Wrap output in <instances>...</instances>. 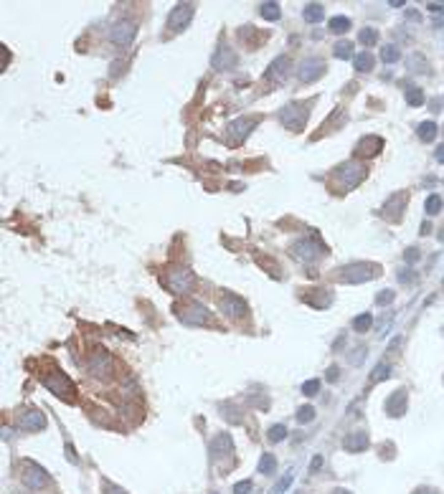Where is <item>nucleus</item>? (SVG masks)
I'll list each match as a JSON object with an SVG mask.
<instances>
[{"label": "nucleus", "instance_id": "nucleus-19", "mask_svg": "<svg viewBox=\"0 0 444 494\" xmlns=\"http://www.w3.org/2000/svg\"><path fill=\"white\" fill-rule=\"evenodd\" d=\"M287 64H289L287 58H277V61L269 66V71L264 74V79L266 81H282L287 76Z\"/></svg>", "mask_w": 444, "mask_h": 494}, {"label": "nucleus", "instance_id": "nucleus-35", "mask_svg": "<svg viewBox=\"0 0 444 494\" xmlns=\"http://www.w3.org/2000/svg\"><path fill=\"white\" fill-rule=\"evenodd\" d=\"M282 439H287V428H285V426H279V423L272 426V428H269V441L277 444V441H282Z\"/></svg>", "mask_w": 444, "mask_h": 494}, {"label": "nucleus", "instance_id": "nucleus-7", "mask_svg": "<svg viewBox=\"0 0 444 494\" xmlns=\"http://www.w3.org/2000/svg\"><path fill=\"white\" fill-rule=\"evenodd\" d=\"M178 317L185 324H206L209 322V312L201 304H185V307H178Z\"/></svg>", "mask_w": 444, "mask_h": 494}, {"label": "nucleus", "instance_id": "nucleus-5", "mask_svg": "<svg viewBox=\"0 0 444 494\" xmlns=\"http://www.w3.org/2000/svg\"><path fill=\"white\" fill-rule=\"evenodd\" d=\"M43 383H46V388H49L51 393H56V395H61V398H69V400H71V395H74V383L69 380L66 372H51V375L43 378Z\"/></svg>", "mask_w": 444, "mask_h": 494}, {"label": "nucleus", "instance_id": "nucleus-17", "mask_svg": "<svg viewBox=\"0 0 444 494\" xmlns=\"http://www.w3.org/2000/svg\"><path fill=\"white\" fill-rule=\"evenodd\" d=\"M211 454H213V459L226 456V454H234V441H231L229 433H221V436L211 444Z\"/></svg>", "mask_w": 444, "mask_h": 494}, {"label": "nucleus", "instance_id": "nucleus-10", "mask_svg": "<svg viewBox=\"0 0 444 494\" xmlns=\"http://www.w3.org/2000/svg\"><path fill=\"white\" fill-rule=\"evenodd\" d=\"M320 253H322V246H320L317 238H307V241L294 244V256L302 259V261H315Z\"/></svg>", "mask_w": 444, "mask_h": 494}, {"label": "nucleus", "instance_id": "nucleus-37", "mask_svg": "<svg viewBox=\"0 0 444 494\" xmlns=\"http://www.w3.org/2000/svg\"><path fill=\"white\" fill-rule=\"evenodd\" d=\"M320 391V380H307L305 385H302V393L305 395H315Z\"/></svg>", "mask_w": 444, "mask_h": 494}, {"label": "nucleus", "instance_id": "nucleus-31", "mask_svg": "<svg viewBox=\"0 0 444 494\" xmlns=\"http://www.w3.org/2000/svg\"><path fill=\"white\" fill-rule=\"evenodd\" d=\"M274 469H277V459H274V454H264L261 461H259V471H261V474H274Z\"/></svg>", "mask_w": 444, "mask_h": 494}, {"label": "nucleus", "instance_id": "nucleus-49", "mask_svg": "<svg viewBox=\"0 0 444 494\" xmlns=\"http://www.w3.org/2000/svg\"><path fill=\"white\" fill-rule=\"evenodd\" d=\"M333 494H350V492H345V489H335Z\"/></svg>", "mask_w": 444, "mask_h": 494}, {"label": "nucleus", "instance_id": "nucleus-33", "mask_svg": "<svg viewBox=\"0 0 444 494\" xmlns=\"http://www.w3.org/2000/svg\"><path fill=\"white\" fill-rule=\"evenodd\" d=\"M424 211H426L429 216H437V213L442 211V198H439V196H429V198H426V205H424Z\"/></svg>", "mask_w": 444, "mask_h": 494}, {"label": "nucleus", "instance_id": "nucleus-43", "mask_svg": "<svg viewBox=\"0 0 444 494\" xmlns=\"http://www.w3.org/2000/svg\"><path fill=\"white\" fill-rule=\"evenodd\" d=\"M325 378H328L330 383H335V380L340 378V368H338V365H330V368H328V375H325Z\"/></svg>", "mask_w": 444, "mask_h": 494}, {"label": "nucleus", "instance_id": "nucleus-36", "mask_svg": "<svg viewBox=\"0 0 444 494\" xmlns=\"http://www.w3.org/2000/svg\"><path fill=\"white\" fill-rule=\"evenodd\" d=\"M313 418H315V408H313V406H305V408L297 411V421H300V423H310Z\"/></svg>", "mask_w": 444, "mask_h": 494}, {"label": "nucleus", "instance_id": "nucleus-3", "mask_svg": "<svg viewBox=\"0 0 444 494\" xmlns=\"http://www.w3.org/2000/svg\"><path fill=\"white\" fill-rule=\"evenodd\" d=\"M168 287L175 294H188L196 287V276H193V272H188V269H175V272L168 274Z\"/></svg>", "mask_w": 444, "mask_h": 494}, {"label": "nucleus", "instance_id": "nucleus-34", "mask_svg": "<svg viewBox=\"0 0 444 494\" xmlns=\"http://www.w3.org/2000/svg\"><path fill=\"white\" fill-rule=\"evenodd\" d=\"M389 378V365L386 363H378L373 368V375H371V383H378V380H386Z\"/></svg>", "mask_w": 444, "mask_h": 494}, {"label": "nucleus", "instance_id": "nucleus-39", "mask_svg": "<svg viewBox=\"0 0 444 494\" xmlns=\"http://www.w3.org/2000/svg\"><path fill=\"white\" fill-rule=\"evenodd\" d=\"M353 352H355V355H350V363H353V365H361V360L366 357V347H355Z\"/></svg>", "mask_w": 444, "mask_h": 494}, {"label": "nucleus", "instance_id": "nucleus-42", "mask_svg": "<svg viewBox=\"0 0 444 494\" xmlns=\"http://www.w3.org/2000/svg\"><path fill=\"white\" fill-rule=\"evenodd\" d=\"M404 259H406L409 264H414V261H419V259H421V253H419L417 248H406V253H404Z\"/></svg>", "mask_w": 444, "mask_h": 494}, {"label": "nucleus", "instance_id": "nucleus-11", "mask_svg": "<svg viewBox=\"0 0 444 494\" xmlns=\"http://www.w3.org/2000/svg\"><path fill=\"white\" fill-rule=\"evenodd\" d=\"M135 33H137L135 23L122 21V23H117V25L112 28V41L117 43V46H130L132 38H135Z\"/></svg>", "mask_w": 444, "mask_h": 494}, {"label": "nucleus", "instance_id": "nucleus-38", "mask_svg": "<svg viewBox=\"0 0 444 494\" xmlns=\"http://www.w3.org/2000/svg\"><path fill=\"white\" fill-rule=\"evenodd\" d=\"M393 296H396V294H393L391 289H386V292H381V294L376 296V302H378V304H391Z\"/></svg>", "mask_w": 444, "mask_h": 494}, {"label": "nucleus", "instance_id": "nucleus-23", "mask_svg": "<svg viewBox=\"0 0 444 494\" xmlns=\"http://www.w3.org/2000/svg\"><path fill=\"white\" fill-rule=\"evenodd\" d=\"M353 66H355V71H371L373 69V56L371 53H368V51H363V53H358V56H355L353 58Z\"/></svg>", "mask_w": 444, "mask_h": 494}, {"label": "nucleus", "instance_id": "nucleus-4", "mask_svg": "<svg viewBox=\"0 0 444 494\" xmlns=\"http://www.w3.org/2000/svg\"><path fill=\"white\" fill-rule=\"evenodd\" d=\"M279 119H282V124L292 132H300L305 127V119H307V109L300 107V104H287V107L282 109V114H279Z\"/></svg>", "mask_w": 444, "mask_h": 494}, {"label": "nucleus", "instance_id": "nucleus-50", "mask_svg": "<svg viewBox=\"0 0 444 494\" xmlns=\"http://www.w3.org/2000/svg\"><path fill=\"white\" fill-rule=\"evenodd\" d=\"M109 494H122V492H117V489H109Z\"/></svg>", "mask_w": 444, "mask_h": 494}, {"label": "nucleus", "instance_id": "nucleus-21", "mask_svg": "<svg viewBox=\"0 0 444 494\" xmlns=\"http://www.w3.org/2000/svg\"><path fill=\"white\" fill-rule=\"evenodd\" d=\"M322 16H325V8H322L320 3H310V5L302 10V18H305L307 23H317V21H322Z\"/></svg>", "mask_w": 444, "mask_h": 494}, {"label": "nucleus", "instance_id": "nucleus-45", "mask_svg": "<svg viewBox=\"0 0 444 494\" xmlns=\"http://www.w3.org/2000/svg\"><path fill=\"white\" fill-rule=\"evenodd\" d=\"M426 8L432 10V13H442V10H444V5H439V3H429Z\"/></svg>", "mask_w": 444, "mask_h": 494}, {"label": "nucleus", "instance_id": "nucleus-28", "mask_svg": "<svg viewBox=\"0 0 444 494\" xmlns=\"http://www.w3.org/2000/svg\"><path fill=\"white\" fill-rule=\"evenodd\" d=\"M419 137H421L424 142H432V140L437 137V124H434V122H421V124H419Z\"/></svg>", "mask_w": 444, "mask_h": 494}, {"label": "nucleus", "instance_id": "nucleus-46", "mask_svg": "<svg viewBox=\"0 0 444 494\" xmlns=\"http://www.w3.org/2000/svg\"><path fill=\"white\" fill-rule=\"evenodd\" d=\"M434 157H437V162H444V145H442V147H437Z\"/></svg>", "mask_w": 444, "mask_h": 494}, {"label": "nucleus", "instance_id": "nucleus-18", "mask_svg": "<svg viewBox=\"0 0 444 494\" xmlns=\"http://www.w3.org/2000/svg\"><path fill=\"white\" fill-rule=\"evenodd\" d=\"M366 446H368V436H366L363 431H355V433H350V436L343 439V448H345V451H363Z\"/></svg>", "mask_w": 444, "mask_h": 494}, {"label": "nucleus", "instance_id": "nucleus-24", "mask_svg": "<svg viewBox=\"0 0 444 494\" xmlns=\"http://www.w3.org/2000/svg\"><path fill=\"white\" fill-rule=\"evenodd\" d=\"M259 13H261V18H266V21H279V16H282V10H279V5L277 3H261L259 5Z\"/></svg>", "mask_w": 444, "mask_h": 494}, {"label": "nucleus", "instance_id": "nucleus-2", "mask_svg": "<svg viewBox=\"0 0 444 494\" xmlns=\"http://www.w3.org/2000/svg\"><path fill=\"white\" fill-rule=\"evenodd\" d=\"M335 177H340V183H343V193H345V190L355 188V185H358L363 177H366V168H363L361 162L350 160V162L340 165V168L335 170Z\"/></svg>", "mask_w": 444, "mask_h": 494}, {"label": "nucleus", "instance_id": "nucleus-44", "mask_svg": "<svg viewBox=\"0 0 444 494\" xmlns=\"http://www.w3.org/2000/svg\"><path fill=\"white\" fill-rule=\"evenodd\" d=\"M320 467H322V456H315V459H313V464H310V471L315 474V471H317Z\"/></svg>", "mask_w": 444, "mask_h": 494}, {"label": "nucleus", "instance_id": "nucleus-12", "mask_svg": "<svg viewBox=\"0 0 444 494\" xmlns=\"http://www.w3.org/2000/svg\"><path fill=\"white\" fill-rule=\"evenodd\" d=\"M404 205H406V193H396V196H391L386 203H383V216H386L389 221H398L401 218Z\"/></svg>", "mask_w": 444, "mask_h": 494}, {"label": "nucleus", "instance_id": "nucleus-26", "mask_svg": "<svg viewBox=\"0 0 444 494\" xmlns=\"http://www.w3.org/2000/svg\"><path fill=\"white\" fill-rule=\"evenodd\" d=\"M406 104H409V107H419V104H424V89L409 86L406 89Z\"/></svg>", "mask_w": 444, "mask_h": 494}, {"label": "nucleus", "instance_id": "nucleus-16", "mask_svg": "<svg viewBox=\"0 0 444 494\" xmlns=\"http://www.w3.org/2000/svg\"><path fill=\"white\" fill-rule=\"evenodd\" d=\"M23 482L31 487V489H38L46 484V471H43L41 467H36V464H26V474H23Z\"/></svg>", "mask_w": 444, "mask_h": 494}, {"label": "nucleus", "instance_id": "nucleus-29", "mask_svg": "<svg viewBox=\"0 0 444 494\" xmlns=\"http://www.w3.org/2000/svg\"><path fill=\"white\" fill-rule=\"evenodd\" d=\"M348 28H350V18H345V16L330 18V31H333V33H345Z\"/></svg>", "mask_w": 444, "mask_h": 494}, {"label": "nucleus", "instance_id": "nucleus-47", "mask_svg": "<svg viewBox=\"0 0 444 494\" xmlns=\"http://www.w3.org/2000/svg\"><path fill=\"white\" fill-rule=\"evenodd\" d=\"M429 231H432V226H429V223H421V231H419V233H421V236H426Z\"/></svg>", "mask_w": 444, "mask_h": 494}, {"label": "nucleus", "instance_id": "nucleus-8", "mask_svg": "<svg viewBox=\"0 0 444 494\" xmlns=\"http://www.w3.org/2000/svg\"><path fill=\"white\" fill-rule=\"evenodd\" d=\"M218 307L231 320H239V317H244V314H246V304L236 294H224V296H221V302H218Z\"/></svg>", "mask_w": 444, "mask_h": 494}, {"label": "nucleus", "instance_id": "nucleus-25", "mask_svg": "<svg viewBox=\"0 0 444 494\" xmlns=\"http://www.w3.org/2000/svg\"><path fill=\"white\" fill-rule=\"evenodd\" d=\"M371 324H373V317H371V314H368V312H363V314H358V317H355L353 320V329H355V332H368V329H371Z\"/></svg>", "mask_w": 444, "mask_h": 494}, {"label": "nucleus", "instance_id": "nucleus-15", "mask_svg": "<svg viewBox=\"0 0 444 494\" xmlns=\"http://www.w3.org/2000/svg\"><path fill=\"white\" fill-rule=\"evenodd\" d=\"M406 391H393L391 393V398L386 400V413L389 416H393V418H398L404 411H406Z\"/></svg>", "mask_w": 444, "mask_h": 494}, {"label": "nucleus", "instance_id": "nucleus-22", "mask_svg": "<svg viewBox=\"0 0 444 494\" xmlns=\"http://www.w3.org/2000/svg\"><path fill=\"white\" fill-rule=\"evenodd\" d=\"M236 64V56L229 51V49H221L216 56H213V66L216 69H226V66H234Z\"/></svg>", "mask_w": 444, "mask_h": 494}, {"label": "nucleus", "instance_id": "nucleus-30", "mask_svg": "<svg viewBox=\"0 0 444 494\" xmlns=\"http://www.w3.org/2000/svg\"><path fill=\"white\" fill-rule=\"evenodd\" d=\"M401 58V51H398L396 46H383L381 49V61L383 64H393V61H398Z\"/></svg>", "mask_w": 444, "mask_h": 494}, {"label": "nucleus", "instance_id": "nucleus-41", "mask_svg": "<svg viewBox=\"0 0 444 494\" xmlns=\"http://www.w3.org/2000/svg\"><path fill=\"white\" fill-rule=\"evenodd\" d=\"M289 484H292V474H287V476L282 479V482H279V484L274 487V494H282V492H285V489H287Z\"/></svg>", "mask_w": 444, "mask_h": 494}, {"label": "nucleus", "instance_id": "nucleus-14", "mask_svg": "<svg viewBox=\"0 0 444 494\" xmlns=\"http://www.w3.org/2000/svg\"><path fill=\"white\" fill-rule=\"evenodd\" d=\"M381 149H383V140L378 134H368V137H363L358 142V155H363V157H376Z\"/></svg>", "mask_w": 444, "mask_h": 494}, {"label": "nucleus", "instance_id": "nucleus-40", "mask_svg": "<svg viewBox=\"0 0 444 494\" xmlns=\"http://www.w3.org/2000/svg\"><path fill=\"white\" fill-rule=\"evenodd\" d=\"M249 492H251V482H249V479H246V482H239V484L234 487V494H249Z\"/></svg>", "mask_w": 444, "mask_h": 494}, {"label": "nucleus", "instance_id": "nucleus-1", "mask_svg": "<svg viewBox=\"0 0 444 494\" xmlns=\"http://www.w3.org/2000/svg\"><path fill=\"white\" fill-rule=\"evenodd\" d=\"M381 274V266L373 261H361V264H350L345 269H340L338 281H345V284H361V281H371Z\"/></svg>", "mask_w": 444, "mask_h": 494}, {"label": "nucleus", "instance_id": "nucleus-27", "mask_svg": "<svg viewBox=\"0 0 444 494\" xmlns=\"http://www.w3.org/2000/svg\"><path fill=\"white\" fill-rule=\"evenodd\" d=\"M358 41L363 43L366 49H371V46H376V43H378V31H376V28H363Z\"/></svg>", "mask_w": 444, "mask_h": 494}, {"label": "nucleus", "instance_id": "nucleus-9", "mask_svg": "<svg viewBox=\"0 0 444 494\" xmlns=\"http://www.w3.org/2000/svg\"><path fill=\"white\" fill-rule=\"evenodd\" d=\"M322 74H325V61L322 58H307V61H302V66H300V81L310 84V81L320 79Z\"/></svg>", "mask_w": 444, "mask_h": 494}, {"label": "nucleus", "instance_id": "nucleus-13", "mask_svg": "<svg viewBox=\"0 0 444 494\" xmlns=\"http://www.w3.org/2000/svg\"><path fill=\"white\" fill-rule=\"evenodd\" d=\"M46 426V418H43L41 411H26L21 418H18V428L21 431H38Z\"/></svg>", "mask_w": 444, "mask_h": 494}, {"label": "nucleus", "instance_id": "nucleus-32", "mask_svg": "<svg viewBox=\"0 0 444 494\" xmlns=\"http://www.w3.org/2000/svg\"><path fill=\"white\" fill-rule=\"evenodd\" d=\"M335 58H343V61H345V58H353V46H350V43L348 41H340V43H335Z\"/></svg>", "mask_w": 444, "mask_h": 494}, {"label": "nucleus", "instance_id": "nucleus-20", "mask_svg": "<svg viewBox=\"0 0 444 494\" xmlns=\"http://www.w3.org/2000/svg\"><path fill=\"white\" fill-rule=\"evenodd\" d=\"M254 124H257L254 119H236V122L229 124V132L234 134V137H241V140H244L246 134H249V129L254 127Z\"/></svg>", "mask_w": 444, "mask_h": 494}, {"label": "nucleus", "instance_id": "nucleus-6", "mask_svg": "<svg viewBox=\"0 0 444 494\" xmlns=\"http://www.w3.org/2000/svg\"><path fill=\"white\" fill-rule=\"evenodd\" d=\"M193 13H196L193 3H181V5H175L173 13L168 16V28H170V31H183V28L190 23V18H193Z\"/></svg>", "mask_w": 444, "mask_h": 494}, {"label": "nucleus", "instance_id": "nucleus-48", "mask_svg": "<svg viewBox=\"0 0 444 494\" xmlns=\"http://www.w3.org/2000/svg\"><path fill=\"white\" fill-rule=\"evenodd\" d=\"M66 454H69V459H71V461H74V459H77V456H74V446H71V444L66 446Z\"/></svg>", "mask_w": 444, "mask_h": 494}]
</instances>
